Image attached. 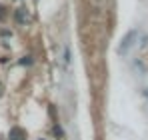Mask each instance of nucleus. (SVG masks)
Wrapping results in <instances>:
<instances>
[{
  "instance_id": "1",
  "label": "nucleus",
  "mask_w": 148,
  "mask_h": 140,
  "mask_svg": "<svg viewBox=\"0 0 148 140\" xmlns=\"http://www.w3.org/2000/svg\"><path fill=\"white\" fill-rule=\"evenodd\" d=\"M136 36H138V32H136V30H132V32H128V34L124 36L122 44H120V54H126V52H128V48H130L132 44H134Z\"/></svg>"
},
{
  "instance_id": "2",
  "label": "nucleus",
  "mask_w": 148,
  "mask_h": 140,
  "mask_svg": "<svg viewBox=\"0 0 148 140\" xmlns=\"http://www.w3.org/2000/svg\"><path fill=\"white\" fill-rule=\"evenodd\" d=\"M10 140H26V132L22 130V128H18V126H14L12 130H10V136H8Z\"/></svg>"
},
{
  "instance_id": "3",
  "label": "nucleus",
  "mask_w": 148,
  "mask_h": 140,
  "mask_svg": "<svg viewBox=\"0 0 148 140\" xmlns=\"http://www.w3.org/2000/svg\"><path fill=\"white\" fill-rule=\"evenodd\" d=\"M0 16H4V8H0Z\"/></svg>"
},
{
  "instance_id": "4",
  "label": "nucleus",
  "mask_w": 148,
  "mask_h": 140,
  "mask_svg": "<svg viewBox=\"0 0 148 140\" xmlns=\"http://www.w3.org/2000/svg\"><path fill=\"white\" fill-rule=\"evenodd\" d=\"M0 96H2V82H0Z\"/></svg>"
}]
</instances>
